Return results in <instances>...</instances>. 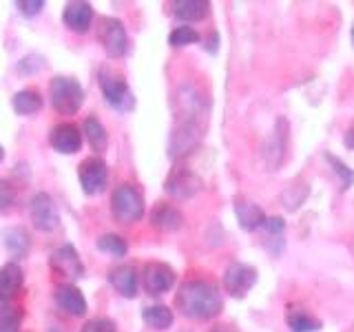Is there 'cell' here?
<instances>
[{"label":"cell","mask_w":354,"mask_h":332,"mask_svg":"<svg viewBox=\"0 0 354 332\" xmlns=\"http://www.w3.org/2000/svg\"><path fill=\"white\" fill-rule=\"evenodd\" d=\"M286 324L292 332H319L321 330V321L301 308H288Z\"/></svg>","instance_id":"obj_26"},{"label":"cell","mask_w":354,"mask_h":332,"mask_svg":"<svg viewBox=\"0 0 354 332\" xmlns=\"http://www.w3.org/2000/svg\"><path fill=\"white\" fill-rule=\"evenodd\" d=\"M53 299L69 317H84L88 310L82 290L73 284H60L53 290Z\"/></svg>","instance_id":"obj_14"},{"label":"cell","mask_w":354,"mask_h":332,"mask_svg":"<svg viewBox=\"0 0 354 332\" xmlns=\"http://www.w3.org/2000/svg\"><path fill=\"white\" fill-rule=\"evenodd\" d=\"M235 215H237V224L241 230L252 232V230H259L266 221V213L263 210L250 202V199H237L235 202Z\"/></svg>","instance_id":"obj_18"},{"label":"cell","mask_w":354,"mask_h":332,"mask_svg":"<svg viewBox=\"0 0 354 332\" xmlns=\"http://www.w3.org/2000/svg\"><path fill=\"white\" fill-rule=\"evenodd\" d=\"M175 306L188 319L206 321L215 319L224 310V299H221V293L215 284L195 279L182 284L175 295Z\"/></svg>","instance_id":"obj_1"},{"label":"cell","mask_w":354,"mask_h":332,"mask_svg":"<svg viewBox=\"0 0 354 332\" xmlns=\"http://www.w3.org/2000/svg\"><path fill=\"white\" fill-rule=\"evenodd\" d=\"M77 180L86 195H100L106 188L109 182V166L102 158H86L77 166Z\"/></svg>","instance_id":"obj_7"},{"label":"cell","mask_w":354,"mask_h":332,"mask_svg":"<svg viewBox=\"0 0 354 332\" xmlns=\"http://www.w3.org/2000/svg\"><path fill=\"white\" fill-rule=\"evenodd\" d=\"M29 213H31V221L33 226L42 232H51L55 226H58V210H55V204L49 193H36L31 199V206H29Z\"/></svg>","instance_id":"obj_12"},{"label":"cell","mask_w":354,"mask_h":332,"mask_svg":"<svg viewBox=\"0 0 354 332\" xmlns=\"http://www.w3.org/2000/svg\"><path fill=\"white\" fill-rule=\"evenodd\" d=\"M326 160L330 162V166L335 169V173L339 175V182H341V188L343 191H348V188L354 184V171L350 169V166L346 162H341L337 155L332 153H326Z\"/></svg>","instance_id":"obj_32"},{"label":"cell","mask_w":354,"mask_h":332,"mask_svg":"<svg viewBox=\"0 0 354 332\" xmlns=\"http://www.w3.org/2000/svg\"><path fill=\"white\" fill-rule=\"evenodd\" d=\"M49 266H51V273L55 277H60V279H64V284H71L84 275V264L71 243L55 248L49 257Z\"/></svg>","instance_id":"obj_6"},{"label":"cell","mask_w":354,"mask_h":332,"mask_svg":"<svg viewBox=\"0 0 354 332\" xmlns=\"http://www.w3.org/2000/svg\"><path fill=\"white\" fill-rule=\"evenodd\" d=\"M49 144L53 151H58L62 155H73L82 147V131L75 124H71V122H62V124H55L51 129Z\"/></svg>","instance_id":"obj_13"},{"label":"cell","mask_w":354,"mask_h":332,"mask_svg":"<svg viewBox=\"0 0 354 332\" xmlns=\"http://www.w3.org/2000/svg\"><path fill=\"white\" fill-rule=\"evenodd\" d=\"M97 40L109 58H122L129 49V36L122 20L102 16L97 20Z\"/></svg>","instance_id":"obj_5"},{"label":"cell","mask_w":354,"mask_h":332,"mask_svg":"<svg viewBox=\"0 0 354 332\" xmlns=\"http://www.w3.org/2000/svg\"><path fill=\"white\" fill-rule=\"evenodd\" d=\"M254 284H257V270L248 264L235 261L224 273V290L237 299L246 297Z\"/></svg>","instance_id":"obj_10"},{"label":"cell","mask_w":354,"mask_h":332,"mask_svg":"<svg viewBox=\"0 0 354 332\" xmlns=\"http://www.w3.org/2000/svg\"><path fill=\"white\" fill-rule=\"evenodd\" d=\"M49 98L60 116H75L84 102V89L75 77L55 75L49 84Z\"/></svg>","instance_id":"obj_2"},{"label":"cell","mask_w":354,"mask_h":332,"mask_svg":"<svg viewBox=\"0 0 354 332\" xmlns=\"http://www.w3.org/2000/svg\"><path fill=\"white\" fill-rule=\"evenodd\" d=\"M308 195V186L306 184H290L286 188V193H283V206L288 210H297L299 206H301L306 202V197Z\"/></svg>","instance_id":"obj_33"},{"label":"cell","mask_w":354,"mask_h":332,"mask_svg":"<svg viewBox=\"0 0 354 332\" xmlns=\"http://www.w3.org/2000/svg\"><path fill=\"white\" fill-rule=\"evenodd\" d=\"M109 282L122 297L133 299L138 295V273L133 266H115L109 270Z\"/></svg>","instance_id":"obj_20"},{"label":"cell","mask_w":354,"mask_h":332,"mask_svg":"<svg viewBox=\"0 0 354 332\" xmlns=\"http://www.w3.org/2000/svg\"><path fill=\"white\" fill-rule=\"evenodd\" d=\"M195 42H199V33L195 27H188V25L175 27L169 36L171 47H186V44H195Z\"/></svg>","instance_id":"obj_31"},{"label":"cell","mask_w":354,"mask_h":332,"mask_svg":"<svg viewBox=\"0 0 354 332\" xmlns=\"http://www.w3.org/2000/svg\"><path fill=\"white\" fill-rule=\"evenodd\" d=\"M22 310L18 306L3 304L0 306V332H20Z\"/></svg>","instance_id":"obj_29"},{"label":"cell","mask_w":354,"mask_h":332,"mask_svg":"<svg viewBox=\"0 0 354 332\" xmlns=\"http://www.w3.org/2000/svg\"><path fill=\"white\" fill-rule=\"evenodd\" d=\"M0 237H3V243L7 252L11 255L14 259H25L29 250H31V235L27 228L22 226H9L0 232Z\"/></svg>","instance_id":"obj_17"},{"label":"cell","mask_w":354,"mask_h":332,"mask_svg":"<svg viewBox=\"0 0 354 332\" xmlns=\"http://www.w3.org/2000/svg\"><path fill=\"white\" fill-rule=\"evenodd\" d=\"M261 230L266 232L263 246L268 248V246H270V241H274L277 252H281V248H283V230H286V221H283V217H266Z\"/></svg>","instance_id":"obj_27"},{"label":"cell","mask_w":354,"mask_h":332,"mask_svg":"<svg viewBox=\"0 0 354 332\" xmlns=\"http://www.w3.org/2000/svg\"><path fill=\"white\" fill-rule=\"evenodd\" d=\"M142 319L151 330H169L173 326V310L166 308L162 304H155V306H147L142 310Z\"/></svg>","instance_id":"obj_25"},{"label":"cell","mask_w":354,"mask_h":332,"mask_svg":"<svg viewBox=\"0 0 354 332\" xmlns=\"http://www.w3.org/2000/svg\"><path fill=\"white\" fill-rule=\"evenodd\" d=\"M82 136L86 138V142H88V147H91V151H95V153L106 151V147H109V133H106V129H104L102 122H100L95 116H88V118L84 120Z\"/></svg>","instance_id":"obj_23"},{"label":"cell","mask_w":354,"mask_h":332,"mask_svg":"<svg viewBox=\"0 0 354 332\" xmlns=\"http://www.w3.org/2000/svg\"><path fill=\"white\" fill-rule=\"evenodd\" d=\"M217 47H219V36L213 33V36L208 38V42L204 44V49H208V53H217Z\"/></svg>","instance_id":"obj_36"},{"label":"cell","mask_w":354,"mask_h":332,"mask_svg":"<svg viewBox=\"0 0 354 332\" xmlns=\"http://www.w3.org/2000/svg\"><path fill=\"white\" fill-rule=\"evenodd\" d=\"M171 7H173V16L184 22H199L210 14L208 0H177Z\"/></svg>","instance_id":"obj_21"},{"label":"cell","mask_w":354,"mask_h":332,"mask_svg":"<svg viewBox=\"0 0 354 332\" xmlns=\"http://www.w3.org/2000/svg\"><path fill=\"white\" fill-rule=\"evenodd\" d=\"M97 82H100V89H102L104 100L115 111L127 113V111H131L133 107H136V98H133L131 86L127 84L122 73H118L113 69H100Z\"/></svg>","instance_id":"obj_4"},{"label":"cell","mask_w":354,"mask_h":332,"mask_svg":"<svg viewBox=\"0 0 354 332\" xmlns=\"http://www.w3.org/2000/svg\"><path fill=\"white\" fill-rule=\"evenodd\" d=\"M42 104H44V100L36 89H22V91H18L14 95V100H11V107H14V111L18 116L38 113V111L42 109Z\"/></svg>","instance_id":"obj_24"},{"label":"cell","mask_w":354,"mask_h":332,"mask_svg":"<svg viewBox=\"0 0 354 332\" xmlns=\"http://www.w3.org/2000/svg\"><path fill=\"white\" fill-rule=\"evenodd\" d=\"M142 284H144V290H147V295L160 297L164 293H169L171 288L175 286V270L164 261H151V264L144 266Z\"/></svg>","instance_id":"obj_9"},{"label":"cell","mask_w":354,"mask_h":332,"mask_svg":"<svg viewBox=\"0 0 354 332\" xmlns=\"http://www.w3.org/2000/svg\"><path fill=\"white\" fill-rule=\"evenodd\" d=\"M97 250H102L104 255H111V257H124L129 250V243L122 235H115V232H104V235L97 237Z\"/></svg>","instance_id":"obj_28"},{"label":"cell","mask_w":354,"mask_h":332,"mask_svg":"<svg viewBox=\"0 0 354 332\" xmlns=\"http://www.w3.org/2000/svg\"><path fill=\"white\" fill-rule=\"evenodd\" d=\"M352 42H354V29H352Z\"/></svg>","instance_id":"obj_39"},{"label":"cell","mask_w":354,"mask_h":332,"mask_svg":"<svg viewBox=\"0 0 354 332\" xmlns=\"http://www.w3.org/2000/svg\"><path fill=\"white\" fill-rule=\"evenodd\" d=\"M18 202V186L11 180H0V215H7Z\"/></svg>","instance_id":"obj_30"},{"label":"cell","mask_w":354,"mask_h":332,"mask_svg":"<svg viewBox=\"0 0 354 332\" xmlns=\"http://www.w3.org/2000/svg\"><path fill=\"white\" fill-rule=\"evenodd\" d=\"M22 284H25V275L16 261L0 266V304L11 302L20 293Z\"/></svg>","instance_id":"obj_16"},{"label":"cell","mask_w":354,"mask_h":332,"mask_svg":"<svg viewBox=\"0 0 354 332\" xmlns=\"http://www.w3.org/2000/svg\"><path fill=\"white\" fill-rule=\"evenodd\" d=\"M111 215L118 224H136L144 217L142 191L133 184H120L111 197Z\"/></svg>","instance_id":"obj_3"},{"label":"cell","mask_w":354,"mask_h":332,"mask_svg":"<svg viewBox=\"0 0 354 332\" xmlns=\"http://www.w3.org/2000/svg\"><path fill=\"white\" fill-rule=\"evenodd\" d=\"M202 140V124L199 120H177V124L169 140V155L175 160L188 153L195 144Z\"/></svg>","instance_id":"obj_8"},{"label":"cell","mask_w":354,"mask_h":332,"mask_svg":"<svg viewBox=\"0 0 354 332\" xmlns=\"http://www.w3.org/2000/svg\"><path fill=\"white\" fill-rule=\"evenodd\" d=\"M164 191L175 199H191L202 191V177L188 169H175L166 177Z\"/></svg>","instance_id":"obj_11"},{"label":"cell","mask_w":354,"mask_h":332,"mask_svg":"<svg viewBox=\"0 0 354 332\" xmlns=\"http://www.w3.org/2000/svg\"><path fill=\"white\" fill-rule=\"evenodd\" d=\"M286 142H288V124L286 120H279L277 124L270 144L266 147V158H268L270 169H279L281 162H283V155H286Z\"/></svg>","instance_id":"obj_22"},{"label":"cell","mask_w":354,"mask_h":332,"mask_svg":"<svg viewBox=\"0 0 354 332\" xmlns=\"http://www.w3.org/2000/svg\"><path fill=\"white\" fill-rule=\"evenodd\" d=\"M3 160H5V149L0 147V162H3Z\"/></svg>","instance_id":"obj_38"},{"label":"cell","mask_w":354,"mask_h":332,"mask_svg":"<svg viewBox=\"0 0 354 332\" xmlns=\"http://www.w3.org/2000/svg\"><path fill=\"white\" fill-rule=\"evenodd\" d=\"M62 22L75 33H86L93 22V7L88 3H82V0L69 3L62 11Z\"/></svg>","instance_id":"obj_15"},{"label":"cell","mask_w":354,"mask_h":332,"mask_svg":"<svg viewBox=\"0 0 354 332\" xmlns=\"http://www.w3.org/2000/svg\"><path fill=\"white\" fill-rule=\"evenodd\" d=\"M80 332H118V328H115V324H113L111 319H106V317H97V319L86 321Z\"/></svg>","instance_id":"obj_34"},{"label":"cell","mask_w":354,"mask_h":332,"mask_svg":"<svg viewBox=\"0 0 354 332\" xmlns=\"http://www.w3.org/2000/svg\"><path fill=\"white\" fill-rule=\"evenodd\" d=\"M151 224L158 228V230L171 232V230L182 228L184 215L180 213V208H175L173 204L160 202V204H155L153 210H151Z\"/></svg>","instance_id":"obj_19"},{"label":"cell","mask_w":354,"mask_h":332,"mask_svg":"<svg viewBox=\"0 0 354 332\" xmlns=\"http://www.w3.org/2000/svg\"><path fill=\"white\" fill-rule=\"evenodd\" d=\"M343 144H346V149H352L354 151V127L348 129L346 138H343Z\"/></svg>","instance_id":"obj_37"},{"label":"cell","mask_w":354,"mask_h":332,"mask_svg":"<svg viewBox=\"0 0 354 332\" xmlns=\"http://www.w3.org/2000/svg\"><path fill=\"white\" fill-rule=\"evenodd\" d=\"M16 7H18V11L22 16H36L44 9V3H42V0H18Z\"/></svg>","instance_id":"obj_35"}]
</instances>
